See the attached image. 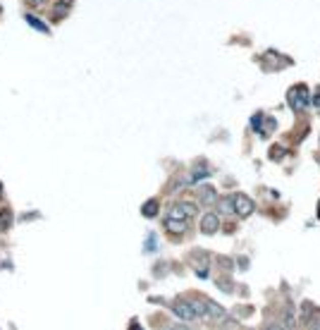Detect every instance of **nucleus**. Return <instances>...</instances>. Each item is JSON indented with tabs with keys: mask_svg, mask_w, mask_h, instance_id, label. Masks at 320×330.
<instances>
[{
	"mask_svg": "<svg viewBox=\"0 0 320 330\" xmlns=\"http://www.w3.org/2000/svg\"><path fill=\"white\" fill-rule=\"evenodd\" d=\"M26 22L32 24L34 29H39L41 34H48V26H46V24H43V22H41V19H36V17H34V15H26Z\"/></svg>",
	"mask_w": 320,
	"mask_h": 330,
	"instance_id": "nucleus-10",
	"label": "nucleus"
},
{
	"mask_svg": "<svg viewBox=\"0 0 320 330\" xmlns=\"http://www.w3.org/2000/svg\"><path fill=\"white\" fill-rule=\"evenodd\" d=\"M313 105H315V108H320V94L313 96Z\"/></svg>",
	"mask_w": 320,
	"mask_h": 330,
	"instance_id": "nucleus-14",
	"label": "nucleus"
},
{
	"mask_svg": "<svg viewBox=\"0 0 320 330\" xmlns=\"http://www.w3.org/2000/svg\"><path fill=\"white\" fill-rule=\"evenodd\" d=\"M0 191H3V184H0Z\"/></svg>",
	"mask_w": 320,
	"mask_h": 330,
	"instance_id": "nucleus-16",
	"label": "nucleus"
},
{
	"mask_svg": "<svg viewBox=\"0 0 320 330\" xmlns=\"http://www.w3.org/2000/svg\"><path fill=\"white\" fill-rule=\"evenodd\" d=\"M201 199L203 201H213V199H215V191H213L211 187H203L201 189Z\"/></svg>",
	"mask_w": 320,
	"mask_h": 330,
	"instance_id": "nucleus-11",
	"label": "nucleus"
},
{
	"mask_svg": "<svg viewBox=\"0 0 320 330\" xmlns=\"http://www.w3.org/2000/svg\"><path fill=\"white\" fill-rule=\"evenodd\" d=\"M172 311H174V316H180L182 321H194V318H198L191 301H174V304H172Z\"/></svg>",
	"mask_w": 320,
	"mask_h": 330,
	"instance_id": "nucleus-4",
	"label": "nucleus"
},
{
	"mask_svg": "<svg viewBox=\"0 0 320 330\" xmlns=\"http://www.w3.org/2000/svg\"><path fill=\"white\" fill-rule=\"evenodd\" d=\"M141 213H143L146 218H153V215L158 213V201H146V206L141 208Z\"/></svg>",
	"mask_w": 320,
	"mask_h": 330,
	"instance_id": "nucleus-9",
	"label": "nucleus"
},
{
	"mask_svg": "<svg viewBox=\"0 0 320 330\" xmlns=\"http://www.w3.org/2000/svg\"><path fill=\"white\" fill-rule=\"evenodd\" d=\"M218 225H220V218L215 215V213H208V215L203 218V223H201V230L206 232V235H213V232L218 230Z\"/></svg>",
	"mask_w": 320,
	"mask_h": 330,
	"instance_id": "nucleus-6",
	"label": "nucleus"
},
{
	"mask_svg": "<svg viewBox=\"0 0 320 330\" xmlns=\"http://www.w3.org/2000/svg\"><path fill=\"white\" fill-rule=\"evenodd\" d=\"M318 218H320V204H318Z\"/></svg>",
	"mask_w": 320,
	"mask_h": 330,
	"instance_id": "nucleus-15",
	"label": "nucleus"
},
{
	"mask_svg": "<svg viewBox=\"0 0 320 330\" xmlns=\"http://www.w3.org/2000/svg\"><path fill=\"white\" fill-rule=\"evenodd\" d=\"M203 304H206V316H213V318H222L225 316V311L220 307H215L213 301H208V299H203Z\"/></svg>",
	"mask_w": 320,
	"mask_h": 330,
	"instance_id": "nucleus-7",
	"label": "nucleus"
},
{
	"mask_svg": "<svg viewBox=\"0 0 320 330\" xmlns=\"http://www.w3.org/2000/svg\"><path fill=\"white\" fill-rule=\"evenodd\" d=\"M10 225H12V213H10L8 208H3V211H0V228L8 230Z\"/></svg>",
	"mask_w": 320,
	"mask_h": 330,
	"instance_id": "nucleus-8",
	"label": "nucleus"
},
{
	"mask_svg": "<svg viewBox=\"0 0 320 330\" xmlns=\"http://www.w3.org/2000/svg\"><path fill=\"white\" fill-rule=\"evenodd\" d=\"M287 103L292 110H304L308 103H311V94H308V89L306 84H299V87H292L287 94Z\"/></svg>",
	"mask_w": 320,
	"mask_h": 330,
	"instance_id": "nucleus-1",
	"label": "nucleus"
},
{
	"mask_svg": "<svg viewBox=\"0 0 320 330\" xmlns=\"http://www.w3.org/2000/svg\"><path fill=\"white\" fill-rule=\"evenodd\" d=\"M284 156V151H282V146H275L273 151H270V158H282Z\"/></svg>",
	"mask_w": 320,
	"mask_h": 330,
	"instance_id": "nucleus-12",
	"label": "nucleus"
},
{
	"mask_svg": "<svg viewBox=\"0 0 320 330\" xmlns=\"http://www.w3.org/2000/svg\"><path fill=\"white\" fill-rule=\"evenodd\" d=\"M229 204H232V211H235L237 215H242V218H246V215L253 213V201H251L246 194H232V197H229Z\"/></svg>",
	"mask_w": 320,
	"mask_h": 330,
	"instance_id": "nucleus-2",
	"label": "nucleus"
},
{
	"mask_svg": "<svg viewBox=\"0 0 320 330\" xmlns=\"http://www.w3.org/2000/svg\"><path fill=\"white\" fill-rule=\"evenodd\" d=\"M26 3H29V5H34V8H36V5H46V0H26Z\"/></svg>",
	"mask_w": 320,
	"mask_h": 330,
	"instance_id": "nucleus-13",
	"label": "nucleus"
},
{
	"mask_svg": "<svg viewBox=\"0 0 320 330\" xmlns=\"http://www.w3.org/2000/svg\"><path fill=\"white\" fill-rule=\"evenodd\" d=\"M189 223L184 220H174V218H165V230L170 232V235H182V232H187Z\"/></svg>",
	"mask_w": 320,
	"mask_h": 330,
	"instance_id": "nucleus-5",
	"label": "nucleus"
},
{
	"mask_svg": "<svg viewBox=\"0 0 320 330\" xmlns=\"http://www.w3.org/2000/svg\"><path fill=\"white\" fill-rule=\"evenodd\" d=\"M196 215V206L194 204H187V201H182V204H174L167 211V218H174V220H184V223H189V220Z\"/></svg>",
	"mask_w": 320,
	"mask_h": 330,
	"instance_id": "nucleus-3",
	"label": "nucleus"
}]
</instances>
